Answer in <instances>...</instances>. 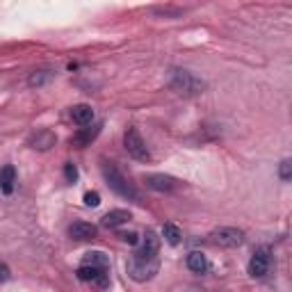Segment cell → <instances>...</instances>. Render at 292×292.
Instances as JSON below:
<instances>
[{
	"mask_svg": "<svg viewBox=\"0 0 292 292\" xmlns=\"http://www.w3.org/2000/svg\"><path fill=\"white\" fill-rule=\"evenodd\" d=\"M100 169H103V176H105V180H107V185L112 187L117 194H121V196H126V199H132V201H137L139 199V194H137V190L130 185V182L126 180V178L121 176V171H119L117 167H114L112 162H107V160H103V164H100Z\"/></svg>",
	"mask_w": 292,
	"mask_h": 292,
	"instance_id": "obj_1",
	"label": "cell"
},
{
	"mask_svg": "<svg viewBox=\"0 0 292 292\" xmlns=\"http://www.w3.org/2000/svg\"><path fill=\"white\" fill-rule=\"evenodd\" d=\"M158 265H160L158 258H139V256L132 253L130 260H128V274H130V278H135V281H139V283L149 281V278L155 276Z\"/></svg>",
	"mask_w": 292,
	"mask_h": 292,
	"instance_id": "obj_2",
	"label": "cell"
},
{
	"mask_svg": "<svg viewBox=\"0 0 292 292\" xmlns=\"http://www.w3.org/2000/svg\"><path fill=\"white\" fill-rule=\"evenodd\" d=\"M203 87L205 85L199 80V78H194L187 71H173L171 73V89L178 91V94H182V96H196L203 91Z\"/></svg>",
	"mask_w": 292,
	"mask_h": 292,
	"instance_id": "obj_3",
	"label": "cell"
},
{
	"mask_svg": "<svg viewBox=\"0 0 292 292\" xmlns=\"http://www.w3.org/2000/svg\"><path fill=\"white\" fill-rule=\"evenodd\" d=\"M210 242L217 246H224V249H235V246L244 244V233L233 226H219L210 233Z\"/></svg>",
	"mask_w": 292,
	"mask_h": 292,
	"instance_id": "obj_4",
	"label": "cell"
},
{
	"mask_svg": "<svg viewBox=\"0 0 292 292\" xmlns=\"http://www.w3.org/2000/svg\"><path fill=\"white\" fill-rule=\"evenodd\" d=\"M123 146H126L128 155L139 160V162H146V160L151 158L149 149H146V144H144V137L139 135L137 128H128L126 130V135H123Z\"/></svg>",
	"mask_w": 292,
	"mask_h": 292,
	"instance_id": "obj_5",
	"label": "cell"
},
{
	"mask_svg": "<svg viewBox=\"0 0 292 292\" xmlns=\"http://www.w3.org/2000/svg\"><path fill=\"white\" fill-rule=\"evenodd\" d=\"M267 269H269V251L258 249L253 253V258H251V263H249V274L256 276V278H260V276L267 274Z\"/></svg>",
	"mask_w": 292,
	"mask_h": 292,
	"instance_id": "obj_6",
	"label": "cell"
},
{
	"mask_svg": "<svg viewBox=\"0 0 292 292\" xmlns=\"http://www.w3.org/2000/svg\"><path fill=\"white\" fill-rule=\"evenodd\" d=\"M96 233H98V228L89 222H73L71 226H68V235H71L73 240H94Z\"/></svg>",
	"mask_w": 292,
	"mask_h": 292,
	"instance_id": "obj_7",
	"label": "cell"
},
{
	"mask_svg": "<svg viewBox=\"0 0 292 292\" xmlns=\"http://www.w3.org/2000/svg\"><path fill=\"white\" fill-rule=\"evenodd\" d=\"M158 249H160V240L153 231H146L144 242H141V249L135 251V256L139 258H158Z\"/></svg>",
	"mask_w": 292,
	"mask_h": 292,
	"instance_id": "obj_8",
	"label": "cell"
},
{
	"mask_svg": "<svg viewBox=\"0 0 292 292\" xmlns=\"http://www.w3.org/2000/svg\"><path fill=\"white\" fill-rule=\"evenodd\" d=\"M144 180L151 190H158V192H171L176 187V180L171 176H164V173H149Z\"/></svg>",
	"mask_w": 292,
	"mask_h": 292,
	"instance_id": "obj_9",
	"label": "cell"
},
{
	"mask_svg": "<svg viewBox=\"0 0 292 292\" xmlns=\"http://www.w3.org/2000/svg\"><path fill=\"white\" fill-rule=\"evenodd\" d=\"M98 132H100V123L98 126H91V128H82V130H78L76 135H73V144L78 146V149H82V146H89L91 141L98 137Z\"/></svg>",
	"mask_w": 292,
	"mask_h": 292,
	"instance_id": "obj_10",
	"label": "cell"
},
{
	"mask_svg": "<svg viewBox=\"0 0 292 292\" xmlns=\"http://www.w3.org/2000/svg\"><path fill=\"white\" fill-rule=\"evenodd\" d=\"M14 182H16V169H14L12 164H5V167L0 169V192H3V194H12Z\"/></svg>",
	"mask_w": 292,
	"mask_h": 292,
	"instance_id": "obj_11",
	"label": "cell"
},
{
	"mask_svg": "<svg viewBox=\"0 0 292 292\" xmlns=\"http://www.w3.org/2000/svg\"><path fill=\"white\" fill-rule=\"evenodd\" d=\"M71 119L78 126H89L94 121V110L89 105H73L71 107Z\"/></svg>",
	"mask_w": 292,
	"mask_h": 292,
	"instance_id": "obj_12",
	"label": "cell"
},
{
	"mask_svg": "<svg viewBox=\"0 0 292 292\" xmlns=\"http://www.w3.org/2000/svg\"><path fill=\"white\" fill-rule=\"evenodd\" d=\"M82 265H91V267H98V269H103V272H107L110 258L103 251H89V253H85V258H82Z\"/></svg>",
	"mask_w": 292,
	"mask_h": 292,
	"instance_id": "obj_13",
	"label": "cell"
},
{
	"mask_svg": "<svg viewBox=\"0 0 292 292\" xmlns=\"http://www.w3.org/2000/svg\"><path fill=\"white\" fill-rule=\"evenodd\" d=\"M128 219H130V212H128V210H110V212L103 217V226L117 228V226H121V224H126Z\"/></svg>",
	"mask_w": 292,
	"mask_h": 292,
	"instance_id": "obj_14",
	"label": "cell"
},
{
	"mask_svg": "<svg viewBox=\"0 0 292 292\" xmlns=\"http://www.w3.org/2000/svg\"><path fill=\"white\" fill-rule=\"evenodd\" d=\"M53 144H55V135H53L50 130H41V132H36V135L30 139V146H32V149H39V151L50 149Z\"/></svg>",
	"mask_w": 292,
	"mask_h": 292,
	"instance_id": "obj_15",
	"label": "cell"
},
{
	"mask_svg": "<svg viewBox=\"0 0 292 292\" xmlns=\"http://www.w3.org/2000/svg\"><path fill=\"white\" fill-rule=\"evenodd\" d=\"M187 267H190L194 274H203L205 269H208V260H205L203 253H199V251H192V253L187 256Z\"/></svg>",
	"mask_w": 292,
	"mask_h": 292,
	"instance_id": "obj_16",
	"label": "cell"
},
{
	"mask_svg": "<svg viewBox=\"0 0 292 292\" xmlns=\"http://www.w3.org/2000/svg\"><path fill=\"white\" fill-rule=\"evenodd\" d=\"M162 237L171 246H178V244H180V240H182V233H180V228H178L176 224L169 222V224H164V226H162Z\"/></svg>",
	"mask_w": 292,
	"mask_h": 292,
	"instance_id": "obj_17",
	"label": "cell"
},
{
	"mask_svg": "<svg viewBox=\"0 0 292 292\" xmlns=\"http://www.w3.org/2000/svg\"><path fill=\"white\" fill-rule=\"evenodd\" d=\"M100 274H103V269L91 267V265H80V267H78V278H80V281H96Z\"/></svg>",
	"mask_w": 292,
	"mask_h": 292,
	"instance_id": "obj_18",
	"label": "cell"
},
{
	"mask_svg": "<svg viewBox=\"0 0 292 292\" xmlns=\"http://www.w3.org/2000/svg\"><path fill=\"white\" fill-rule=\"evenodd\" d=\"M278 176H281V180H285V182L292 178V162H290V160H283V162H281Z\"/></svg>",
	"mask_w": 292,
	"mask_h": 292,
	"instance_id": "obj_19",
	"label": "cell"
},
{
	"mask_svg": "<svg viewBox=\"0 0 292 292\" xmlns=\"http://www.w3.org/2000/svg\"><path fill=\"white\" fill-rule=\"evenodd\" d=\"M50 78V73L48 71H39V73H32L30 76V85L34 87V85H41V82H46Z\"/></svg>",
	"mask_w": 292,
	"mask_h": 292,
	"instance_id": "obj_20",
	"label": "cell"
},
{
	"mask_svg": "<svg viewBox=\"0 0 292 292\" xmlns=\"http://www.w3.org/2000/svg\"><path fill=\"white\" fill-rule=\"evenodd\" d=\"M98 203H100V194H98V192H87V194H85V205L96 208Z\"/></svg>",
	"mask_w": 292,
	"mask_h": 292,
	"instance_id": "obj_21",
	"label": "cell"
},
{
	"mask_svg": "<svg viewBox=\"0 0 292 292\" xmlns=\"http://www.w3.org/2000/svg\"><path fill=\"white\" fill-rule=\"evenodd\" d=\"M64 176H66L68 182H76V180H78V169H76V164L68 162L66 167H64Z\"/></svg>",
	"mask_w": 292,
	"mask_h": 292,
	"instance_id": "obj_22",
	"label": "cell"
},
{
	"mask_svg": "<svg viewBox=\"0 0 292 292\" xmlns=\"http://www.w3.org/2000/svg\"><path fill=\"white\" fill-rule=\"evenodd\" d=\"M119 237H121L123 242H128V244H132V246H135L137 242H139V235H137V233H132V231H130V233H121Z\"/></svg>",
	"mask_w": 292,
	"mask_h": 292,
	"instance_id": "obj_23",
	"label": "cell"
},
{
	"mask_svg": "<svg viewBox=\"0 0 292 292\" xmlns=\"http://www.w3.org/2000/svg\"><path fill=\"white\" fill-rule=\"evenodd\" d=\"M9 276H12V274H9V267L3 263V260H0V283L9 281Z\"/></svg>",
	"mask_w": 292,
	"mask_h": 292,
	"instance_id": "obj_24",
	"label": "cell"
}]
</instances>
